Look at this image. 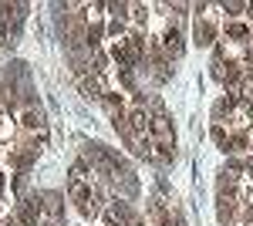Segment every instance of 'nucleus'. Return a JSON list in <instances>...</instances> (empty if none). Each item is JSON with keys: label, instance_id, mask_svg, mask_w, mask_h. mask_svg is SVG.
Returning a JSON list of instances; mask_svg holds the SVG:
<instances>
[{"label": "nucleus", "instance_id": "10", "mask_svg": "<svg viewBox=\"0 0 253 226\" xmlns=\"http://www.w3.org/2000/svg\"><path fill=\"white\" fill-rule=\"evenodd\" d=\"M226 149L230 152H243V149H250V135H243V132H236L230 142H226Z\"/></svg>", "mask_w": 253, "mask_h": 226}, {"label": "nucleus", "instance_id": "6", "mask_svg": "<svg viewBox=\"0 0 253 226\" xmlns=\"http://www.w3.org/2000/svg\"><path fill=\"white\" fill-rule=\"evenodd\" d=\"M193 38H196V44H199V47H210V44L216 41V27L210 24V20H196Z\"/></svg>", "mask_w": 253, "mask_h": 226}, {"label": "nucleus", "instance_id": "7", "mask_svg": "<svg viewBox=\"0 0 253 226\" xmlns=\"http://www.w3.org/2000/svg\"><path fill=\"white\" fill-rule=\"evenodd\" d=\"M233 213H236V196H219V203H216V216H219V223H233Z\"/></svg>", "mask_w": 253, "mask_h": 226}, {"label": "nucleus", "instance_id": "1", "mask_svg": "<svg viewBox=\"0 0 253 226\" xmlns=\"http://www.w3.org/2000/svg\"><path fill=\"white\" fill-rule=\"evenodd\" d=\"M61 209H64V196L61 192H41V213L54 226L61 223Z\"/></svg>", "mask_w": 253, "mask_h": 226}, {"label": "nucleus", "instance_id": "14", "mask_svg": "<svg viewBox=\"0 0 253 226\" xmlns=\"http://www.w3.org/2000/svg\"><path fill=\"white\" fill-rule=\"evenodd\" d=\"M223 10H226V14H240V10H247V3H236V0H230V3H223Z\"/></svg>", "mask_w": 253, "mask_h": 226}, {"label": "nucleus", "instance_id": "2", "mask_svg": "<svg viewBox=\"0 0 253 226\" xmlns=\"http://www.w3.org/2000/svg\"><path fill=\"white\" fill-rule=\"evenodd\" d=\"M78 88H81V94H84L88 101H101V98H105V88H101V78L98 75H81Z\"/></svg>", "mask_w": 253, "mask_h": 226}, {"label": "nucleus", "instance_id": "11", "mask_svg": "<svg viewBox=\"0 0 253 226\" xmlns=\"http://www.w3.org/2000/svg\"><path fill=\"white\" fill-rule=\"evenodd\" d=\"M78 209H81V216H98V196L91 192L88 199H81V203H78Z\"/></svg>", "mask_w": 253, "mask_h": 226}, {"label": "nucleus", "instance_id": "4", "mask_svg": "<svg viewBox=\"0 0 253 226\" xmlns=\"http://www.w3.org/2000/svg\"><path fill=\"white\" fill-rule=\"evenodd\" d=\"M24 129H31V132H47V122H44V112L41 108H34V105H27L24 108Z\"/></svg>", "mask_w": 253, "mask_h": 226}, {"label": "nucleus", "instance_id": "3", "mask_svg": "<svg viewBox=\"0 0 253 226\" xmlns=\"http://www.w3.org/2000/svg\"><path fill=\"white\" fill-rule=\"evenodd\" d=\"M20 226H38V220H41V196H31L24 206H20Z\"/></svg>", "mask_w": 253, "mask_h": 226}, {"label": "nucleus", "instance_id": "13", "mask_svg": "<svg viewBox=\"0 0 253 226\" xmlns=\"http://www.w3.org/2000/svg\"><path fill=\"white\" fill-rule=\"evenodd\" d=\"M213 138H216V145H223V152H226V142H230V138H226V129H223V125L213 129Z\"/></svg>", "mask_w": 253, "mask_h": 226}, {"label": "nucleus", "instance_id": "16", "mask_svg": "<svg viewBox=\"0 0 253 226\" xmlns=\"http://www.w3.org/2000/svg\"><path fill=\"white\" fill-rule=\"evenodd\" d=\"M0 192H3V172H0Z\"/></svg>", "mask_w": 253, "mask_h": 226}, {"label": "nucleus", "instance_id": "5", "mask_svg": "<svg viewBox=\"0 0 253 226\" xmlns=\"http://www.w3.org/2000/svg\"><path fill=\"white\" fill-rule=\"evenodd\" d=\"M149 75H152V81H159V85H162V81H169V75H172V71H169V57H162L159 51H152V64H149Z\"/></svg>", "mask_w": 253, "mask_h": 226}, {"label": "nucleus", "instance_id": "15", "mask_svg": "<svg viewBox=\"0 0 253 226\" xmlns=\"http://www.w3.org/2000/svg\"><path fill=\"white\" fill-rule=\"evenodd\" d=\"M132 20L135 24H145V7H132Z\"/></svg>", "mask_w": 253, "mask_h": 226}, {"label": "nucleus", "instance_id": "12", "mask_svg": "<svg viewBox=\"0 0 253 226\" xmlns=\"http://www.w3.org/2000/svg\"><path fill=\"white\" fill-rule=\"evenodd\" d=\"M226 34H230L233 41H247V38H250V27H247V24H230Z\"/></svg>", "mask_w": 253, "mask_h": 226}, {"label": "nucleus", "instance_id": "8", "mask_svg": "<svg viewBox=\"0 0 253 226\" xmlns=\"http://www.w3.org/2000/svg\"><path fill=\"white\" fill-rule=\"evenodd\" d=\"M162 41H166V54H169V57H182V51H186V47H182V34H179L175 27H169Z\"/></svg>", "mask_w": 253, "mask_h": 226}, {"label": "nucleus", "instance_id": "9", "mask_svg": "<svg viewBox=\"0 0 253 226\" xmlns=\"http://www.w3.org/2000/svg\"><path fill=\"white\" fill-rule=\"evenodd\" d=\"M101 101L108 105L112 118H125V115H122V108H125V105H122V94H108V91H105V98H101Z\"/></svg>", "mask_w": 253, "mask_h": 226}]
</instances>
